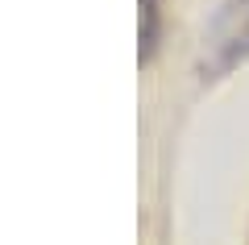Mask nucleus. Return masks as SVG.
<instances>
[{"mask_svg": "<svg viewBox=\"0 0 249 245\" xmlns=\"http://www.w3.org/2000/svg\"><path fill=\"white\" fill-rule=\"evenodd\" d=\"M249 54V17H245V25L237 29V34H232V46H229V62L232 58H245Z\"/></svg>", "mask_w": 249, "mask_h": 245, "instance_id": "f03ea898", "label": "nucleus"}, {"mask_svg": "<svg viewBox=\"0 0 249 245\" xmlns=\"http://www.w3.org/2000/svg\"><path fill=\"white\" fill-rule=\"evenodd\" d=\"M158 46V0H142V62Z\"/></svg>", "mask_w": 249, "mask_h": 245, "instance_id": "f257e3e1", "label": "nucleus"}]
</instances>
